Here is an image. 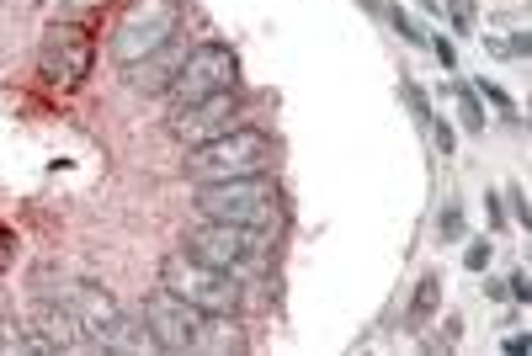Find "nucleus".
<instances>
[{
	"label": "nucleus",
	"instance_id": "24",
	"mask_svg": "<svg viewBox=\"0 0 532 356\" xmlns=\"http://www.w3.org/2000/svg\"><path fill=\"white\" fill-rule=\"evenodd\" d=\"M426 43H431V49H437V59L447 64V69H453V64H458V49H453V43H447V38H426Z\"/></svg>",
	"mask_w": 532,
	"mask_h": 356
},
{
	"label": "nucleus",
	"instance_id": "25",
	"mask_svg": "<svg viewBox=\"0 0 532 356\" xmlns=\"http://www.w3.org/2000/svg\"><path fill=\"white\" fill-rule=\"evenodd\" d=\"M431 133H437V149H442V155L458 144V138H453V128H447V122H437V118H431Z\"/></svg>",
	"mask_w": 532,
	"mask_h": 356
},
{
	"label": "nucleus",
	"instance_id": "8",
	"mask_svg": "<svg viewBox=\"0 0 532 356\" xmlns=\"http://www.w3.org/2000/svg\"><path fill=\"white\" fill-rule=\"evenodd\" d=\"M239 85V54L230 43H197L186 49L176 80L166 85L171 107H186V102H203V96H219V91H235Z\"/></svg>",
	"mask_w": 532,
	"mask_h": 356
},
{
	"label": "nucleus",
	"instance_id": "23",
	"mask_svg": "<svg viewBox=\"0 0 532 356\" xmlns=\"http://www.w3.org/2000/svg\"><path fill=\"white\" fill-rule=\"evenodd\" d=\"M11 255H16V239H11L5 224H0V277H5V266H11Z\"/></svg>",
	"mask_w": 532,
	"mask_h": 356
},
{
	"label": "nucleus",
	"instance_id": "16",
	"mask_svg": "<svg viewBox=\"0 0 532 356\" xmlns=\"http://www.w3.org/2000/svg\"><path fill=\"white\" fill-rule=\"evenodd\" d=\"M473 91H479V96H484V102H490V107H500V112H506V118H517V102H511V96H506V91H500V85H495V80H479V85H473Z\"/></svg>",
	"mask_w": 532,
	"mask_h": 356
},
{
	"label": "nucleus",
	"instance_id": "3",
	"mask_svg": "<svg viewBox=\"0 0 532 356\" xmlns=\"http://www.w3.org/2000/svg\"><path fill=\"white\" fill-rule=\"evenodd\" d=\"M181 250H192V255L208 261L213 271L235 277L239 288L272 277V235L245 229V224H213V218H197V224L181 235Z\"/></svg>",
	"mask_w": 532,
	"mask_h": 356
},
{
	"label": "nucleus",
	"instance_id": "11",
	"mask_svg": "<svg viewBox=\"0 0 532 356\" xmlns=\"http://www.w3.org/2000/svg\"><path fill=\"white\" fill-rule=\"evenodd\" d=\"M27 330H38L43 341H49V352H96L91 341H86V330H80V319L69 314V303L64 298H43L32 293V325Z\"/></svg>",
	"mask_w": 532,
	"mask_h": 356
},
{
	"label": "nucleus",
	"instance_id": "10",
	"mask_svg": "<svg viewBox=\"0 0 532 356\" xmlns=\"http://www.w3.org/2000/svg\"><path fill=\"white\" fill-rule=\"evenodd\" d=\"M245 122V96L235 91H219V96H203V102H186V107H171V138H176L181 149H192V144H203V138H219V133H230Z\"/></svg>",
	"mask_w": 532,
	"mask_h": 356
},
{
	"label": "nucleus",
	"instance_id": "7",
	"mask_svg": "<svg viewBox=\"0 0 532 356\" xmlns=\"http://www.w3.org/2000/svg\"><path fill=\"white\" fill-rule=\"evenodd\" d=\"M181 32V0H128L118 16V32H113V59L128 64L149 59L155 49H166Z\"/></svg>",
	"mask_w": 532,
	"mask_h": 356
},
{
	"label": "nucleus",
	"instance_id": "22",
	"mask_svg": "<svg viewBox=\"0 0 532 356\" xmlns=\"http://www.w3.org/2000/svg\"><path fill=\"white\" fill-rule=\"evenodd\" d=\"M59 16H80V11H91V5H102V0H49Z\"/></svg>",
	"mask_w": 532,
	"mask_h": 356
},
{
	"label": "nucleus",
	"instance_id": "1",
	"mask_svg": "<svg viewBox=\"0 0 532 356\" xmlns=\"http://www.w3.org/2000/svg\"><path fill=\"white\" fill-rule=\"evenodd\" d=\"M144 335L155 341V352H245V330L235 325V314H203L171 288H155L144 298Z\"/></svg>",
	"mask_w": 532,
	"mask_h": 356
},
{
	"label": "nucleus",
	"instance_id": "12",
	"mask_svg": "<svg viewBox=\"0 0 532 356\" xmlns=\"http://www.w3.org/2000/svg\"><path fill=\"white\" fill-rule=\"evenodd\" d=\"M181 59H186V54H181V43H176V38H171V43H166V49H155L149 59L128 64V85H133L139 96H160V91H166V85L176 80Z\"/></svg>",
	"mask_w": 532,
	"mask_h": 356
},
{
	"label": "nucleus",
	"instance_id": "14",
	"mask_svg": "<svg viewBox=\"0 0 532 356\" xmlns=\"http://www.w3.org/2000/svg\"><path fill=\"white\" fill-rule=\"evenodd\" d=\"M453 102H458V118L469 133H484V112H479V91L464 85V80H453Z\"/></svg>",
	"mask_w": 532,
	"mask_h": 356
},
{
	"label": "nucleus",
	"instance_id": "21",
	"mask_svg": "<svg viewBox=\"0 0 532 356\" xmlns=\"http://www.w3.org/2000/svg\"><path fill=\"white\" fill-rule=\"evenodd\" d=\"M464 266H469V271H484V266H490V245H469V250H464Z\"/></svg>",
	"mask_w": 532,
	"mask_h": 356
},
{
	"label": "nucleus",
	"instance_id": "26",
	"mask_svg": "<svg viewBox=\"0 0 532 356\" xmlns=\"http://www.w3.org/2000/svg\"><path fill=\"white\" fill-rule=\"evenodd\" d=\"M484 202H490V224H500V218H506V208H500V191H490Z\"/></svg>",
	"mask_w": 532,
	"mask_h": 356
},
{
	"label": "nucleus",
	"instance_id": "6",
	"mask_svg": "<svg viewBox=\"0 0 532 356\" xmlns=\"http://www.w3.org/2000/svg\"><path fill=\"white\" fill-rule=\"evenodd\" d=\"M160 288H171L176 298H186L203 314H239L245 308V288H239L235 277L213 271L208 261H197L192 250H171L160 261Z\"/></svg>",
	"mask_w": 532,
	"mask_h": 356
},
{
	"label": "nucleus",
	"instance_id": "2",
	"mask_svg": "<svg viewBox=\"0 0 532 356\" xmlns=\"http://www.w3.org/2000/svg\"><path fill=\"white\" fill-rule=\"evenodd\" d=\"M32 282H38L32 293L64 298V303H69V314L80 319V330H86V341H91L96 352H122V356L155 352V341L144 335V325H133L107 288H96V282H75V277H59V271H38Z\"/></svg>",
	"mask_w": 532,
	"mask_h": 356
},
{
	"label": "nucleus",
	"instance_id": "19",
	"mask_svg": "<svg viewBox=\"0 0 532 356\" xmlns=\"http://www.w3.org/2000/svg\"><path fill=\"white\" fill-rule=\"evenodd\" d=\"M458 235H464V208L447 202V208H442V239H458Z\"/></svg>",
	"mask_w": 532,
	"mask_h": 356
},
{
	"label": "nucleus",
	"instance_id": "15",
	"mask_svg": "<svg viewBox=\"0 0 532 356\" xmlns=\"http://www.w3.org/2000/svg\"><path fill=\"white\" fill-rule=\"evenodd\" d=\"M383 16H389V22H394V32H400V38H405V43H415V49H426V38H431V32H426V27H420V22H410V16H405V11H400V5H383Z\"/></svg>",
	"mask_w": 532,
	"mask_h": 356
},
{
	"label": "nucleus",
	"instance_id": "17",
	"mask_svg": "<svg viewBox=\"0 0 532 356\" xmlns=\"http://www.w3.org/2000/svg\"><path fill=\"white\" fill-rule=\"evenodd\" d=\"M405 102H410L415 122H420V128H431V102H426V91H420V85H405Z\"/></svg>",
	"mask_w": 532,
	"mask_h": 356
},
{
	"label": "nucleus",
	"instance_id": "13",
	"mask_svg": "<svg viewBox=\"0 0 532 356\" xmlns=\"http://www.w3.org/2000/svg\"><path fill=\"white\" fill-rule=\"evenodd\" d=\"M437 303H442V277H431V271H426V277L415 282V293H410V314H405V319H410V330H415V325H426V319L437 314Z\"/></svg>",
	"mask_w": 532,
	"mask_h": 356
},
{
	"label": "nucleus",
	"instance_id": "5",
	"mask_svg": "<svg viewBox=\"0 0 532 356\" xmlns=\"http://www.w3.org/2000/svg\"><path fill=\"white\" fill-rule=\"evenodd\" d=\"M272 138L261 133V128H250V122H239L230 133H219V138H203V144H192L186 149V160H181V176L192 181V186H203V181H235V176H261V171H272Z\"/></svg>",
	"mask_w": 532,
	"mask_h": 356
},
{
	"label": "nucleus",
	"instance_id": "18",
	"mask_svg": "<svg viewBox=\"0 0 532 356\" xmlns=\"http://www.w3.org/2000/svg\"><path fill=\"white\" fill-rule=\"evenodd\" d=\"M484 43H490V54H495V59H517V54L527 49V38H484Z\"/></svg>",
	"mask_w": 532,
	"mask_h": 356
},
{
	"label": "nucleus",
	"instance_id": "20",
	"mask_svg": "<svg viewBox=\"0 0 532 356\" xmlns=\"http://www.w3.org/2000/svg\"><path fill=\"white\" fill-rule=\"evenodd\" d=\"M447 16L458 22V32H469V27H473V0H453V5H447Z\"/></svg>",
	"mask_w": 532,
	"mask_h": 356
},
{
	"label": "nucleus",
	"instance_id": "4",
	"mask_svg": "<svg viewBox=\"0 0 532 356\" xmlns=\"http://www.w3.org/2000/svg\"><path fill=\"white\" fill-rule=\"evenodd\" d=\"M192 208L197 218H213V224H245V229H261V235H277L283 229V191L277 181L266 176H235V181H203L192 191Z\"/></svg>",
	"mask_w": 532,
	"mask_h": 356
},
{
	"label": "nucleus",
	"instance_id": "9",
	"mask_svg": "<svg viewBox=\"0 0 532 356\" xmlns=\"http://www.w3.org/2000/svg\"><path fill=\"white\" fill-rule=\"evenodd\" d=\"M96 59V38H91V22L80 16H59L49 32H43V49H38V75L49 85H80L91 75Z\"/></svg>",
	"mask_w": 532,
	"mask_h": 356
}]
</instances>
